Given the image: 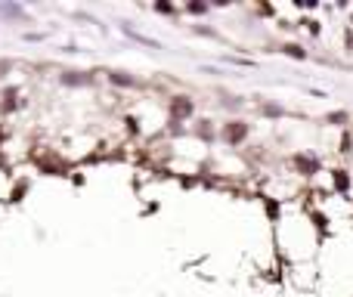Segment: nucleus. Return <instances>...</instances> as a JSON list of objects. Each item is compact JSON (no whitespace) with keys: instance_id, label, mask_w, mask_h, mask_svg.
<instances>
[{"instance_id":"nucleus-1","label":"nucleus","mask_w":353,"mask_h":297,"mask_svg":"<svg viewBox=\"0 0 353 297\" xmlns=\"http://www.w3.org/2000/svg\"><path fill=\"white\" fill-rule=\"evenodd\" d=\"M245 136H248V124L245 121H232V124L223 127V139L226 142H242Z\"/></svg>"},{"instance_id":"nucleus-2","label":"nucleus","mask_w":353,"mask_h":297,"mask_svg":"<svg viewBox=\"0 0 353 297\" xmlns=\"http://www.w3.org/2000/svg\"><path fill=\"white\" fill-rule=\"evenodd\" d=\"M171 111H174L177 118H189V115H192V99H189V96H174Z\"/></svg>"},{"instance_id":"nucleus-4","label":"nucleus","mask_w":353,"mask_h":297,"mask_svg":"<svg viewBox=\"0 0 353 297\" xmlns=\"http://www.w3.org/2000/svg\"><path fill=\"white\" fill-rule=\"evenodd\" d=\"M285 53H288V56H294V59H304V50H301V47H294V44H288V47H285Z\"/></svg>"},{"instance_id":"nucleus-6","label":"nucleus","mask_w":353,"mask_h":297,"mask_svg":"<svg viewBox=\"0 0 353 297\" xmlns=\"http://www.w3.org/2000/svg\"><path fill=\"white\" fill-rule=\"evenodd\" d=\"M111 81H115V84H134V81H130L127 74H121V71H115V74H111Z\"/></svg>"},{"instance_id":"nucleus-5","label":"nucleus","mask_w":353,"mask_h":297,"mask_svg":"<svg viewBox=\"0 0 353 297\" xmlns=\"http://www.w3.org/2000/svg\"><path fill=\"white\" fill-rule=\"evenodd\" d=\"M297 167H304V171H316V161L313 158H297Z\"/></svg>"},{"instance_id":"nucleus-3","label":"nucleus","mask_w":353,"mask_h":297,"mask_svg":"<svg viewBox=\"0 0 353 297\" xmlns=\"http://www.w3.org/2000/svg\"><path fill=\"white\" fill-rule=\"evenodd\" d=\"M334 186H338V189H347V186H350V180H347L344 171H334Z\"/></svg>"}]
</instances>
